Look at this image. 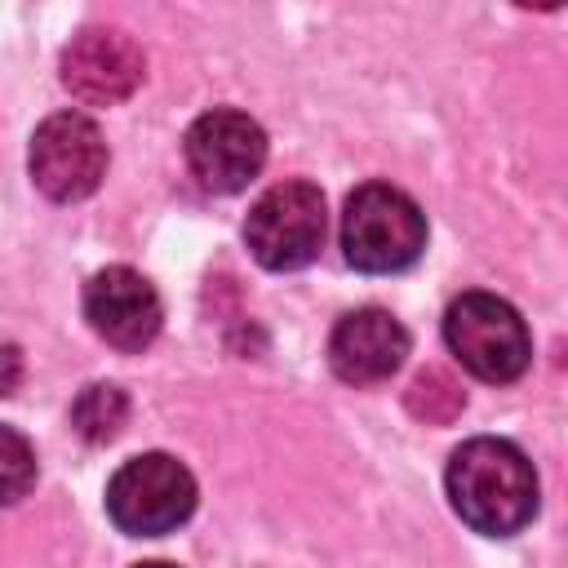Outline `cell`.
<instances>
[{"mask_svg": "<svg viewBox=\"0 0 568 568\" xmlns=\"http://www.w3.org/2000/svg\"><path fill=\"white\" fill-rule=\"evenodd\" d=\"M444 488H448L457 519L484 537H515L519 528L532 524L537 501H541L532 462L524 457V448L497 435L466 439L448 457Z\"/></svg>", "mask_w": 568, "mask_h": 568, "instance_id": "6da1fadb", "label": "cell"}, {"mask_svg": "<svg viewBox=\"0 0 568 568\" xmlns=\"http://www.w3.org/2000/svg\"><path fill=\"white\" fill-rule=\"evenodd\" d=\"M426 248V213L413 195L390 182H364L346 195L342 253L355 271L395 275L408 271Z\"/></svg>", "mask_w": 568, "mask_h": 568, "instance_id": "7a4b0ae2", "label": "cell"}, {"mask_svg": "<svg viewBox=\"0 0 568 568\" xmlns=\"http://www.w3.org/2000/svg\"><path fill=\"white\" fill-rule=\"evenodd\" d=\"M444 342L457 355V364L493 386H506L524 377L532 364V333L524 315L497 297V293H462L444 311Z\"/></svg>", "mask_w": 568, "mask_h": 568, "instance_id": "3957f363", "label": "cell"}, {"mask_svg": "<svg viewBox=\"0 0 568 568\" xmlns=\"http://www.w3.org/2000/svg\"><path fill=\"white\" fill-rule=\"evenodd\" d=\"M195 510V479L169 453L129 457L106 479V515L129 537H164Z\"/></svg>", "mask_w": 568, "mask_h": 568, "instance_id": "277c9868", "label": "cell"}, {"mask_svg": "<svg viewBox=\"0 0 568 568\" xmlns=\"http://www.w3.org/2000/svg\"><path fill=\"white\" fill-rule=\"evenodd\" d=\"M328 231L324 191L311 182H280L257 195L244 217V244L266 271H302L320 257Z\"/></svg>", "mask_w": 568, "mask_h": 568, "instance_id": "5b68a950", "label": "cell"}, {"mask_svg": "<svg viewBox=\"0 0 568 568\" xmlns=\"http://www.w3.org/2000/svg\"><path fill=\"white\" fill-rule=\"evenodd\" d=\"M106 138L84 111H53L31 133L27 169L40 195L58 204H75L93 195L106 178Z\"/></svg>", "mask_w": 568, "mask_h": 568, "instance_id": "8992f818", "label": "cell"}, {"mask_svg": "<svg viewBox=\"0 0 568 568\" xmlns=\"http://www.w3.org/2000/svg\"><path fill=\"white\" fill-rule=\"evenodd\" d=\"M182 151H186V164H191V173L200 178L204 191L231 195V191H244L262 173V164H266V133L244 111L217 106V111H204L186 129Z\"/></svg>", "mask_w": 568, "mask_h": 568, "instance_id": "52a82bcc", "label": "cell"}, {"mask_svg": "<svg viewBox=\"0 0 568 568\" xmlns=\"http://www.w3.org/2000/svg\"><path fill=\"white\" fill-rule=\"evenodd\" d=\"M58 71L71 98L89 106H111V102H124L142 84L146 58L138 40L124 36L120 27H84L67 40Z\"/></svg>", "mask_w": 568, "mask_h": 568, "instance_id": "ba28073f", "label": "cell"}, {"mask_svg": "<svg viewBox=\"0 0 568 568\" xmlns=\"http://www.w3.org/2000/svg\"><path fill=\"white\" fill-rule=\"evenodd\" d=\"M84 320L115 351H146L164 324L155 284L133 266H102L84 284Z\"/></svg>", "mask_w": 568, "mask_h": 568, "instance_id": "9c48e42d", "label": "cell"}, {"mask_svg": "<svg viewBox=\"0 0 568 568\" xmlns=\"http://www.w3.org/2000/svg\"><path fill=\"white\" fill-rule=\"evenodd\" d=\"M408 359V328L382 311L359 306L346 311L328 333V364L346 386H377Z\"/></svg>", "mask_w": 568, "mask_h": 568, "instance_id": "30bf717a", "label": "cell"}, {"mask_svg": "<svg viewBox=\"0 0 568 568\" xmlns=\"http://www.w3.org/2000/svg\"><path fill=\"white\" fill-rule=\"evenodd\" d=\"M124 422H129V395L115 382H93L71 404V426L89 444H111Z\"/></svg>", "mask_w": 568, "mask_h": 568, "instance_id": "8fae6325", "label": "cell"}, {"mask_svg": "<svg viewBox=\"0 0 568 568\" xmlns=\"http://www.w3.org/2000/svg\"><path fill=\"white\" fill-rule=\"evenodd\" d=\"M36 484V448L22 430L0 426V506H13Z\"/></svg>", "mask_w": 568, "mask_h": 568, "instance_id": "7c38bea8", "label": "cell"}, {"mask_svg": "<svg viewBox=\"0 0 568 568\" xmlns=\"http://www.w3.org/2000/svg\"><path fill=\"white\" fill-rule=\"evenodd\" d=\"M430 399H444V408H453V413L466 404V395L457 390V382H453L448 373H435V368L422 373V377L413 382V390H408V408H413V413H426Z\"/></svg>", "mask_w": 568, "mask_h": 568, "instance_id": "4fadbf2b", "label": "cell"}, {"mask_svg": "<svg viewBox=\"0 0 568 568\" xmlns=\"http://www.w3.org/2000/svg\"><path fill=\"white\" fill-rule=\"evenodd\" d=\"M18 386H22V351L9 337H0V399L13 395Z\"/></svg>", "mask_w": 568, "mask_h": 568, "instance_id": "5bb4252c", "label": "cell"}, {"mask_svg": "<svg viewBox=\"0 0 568 568\" xmlns=\"http://www.w3.org/2000/svg\"><path fill=\"white\" fill-rule=\"evenodd\" d=\"M133 568H178V564H164V559H151V564H133Z\"/></svg>", "mask_w": 568, "mask_h": 568, "instance_id": "9a60e30c", "label": "cell"}]
</instances>
